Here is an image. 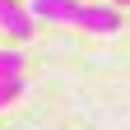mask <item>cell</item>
<instances>
[{
	"instance_id": "cell-1",
	"label": "cell",
	"mask_w": 130,
	"mask_h": 130,
	"mask_svg": "<svg viewBox=\"0 0 130 130\" xmlns=\"http://www.w3.org/2000/svg\"><path fill=\"white\" fill-rule=\"evenodd\" d=\"M28 19L37 23H74V28H93V32H111L121 23V14L116 9H107V5H84V0H32L28 5Z\"/></svg>"
},
{
	"instance_id": "cell-2",
	"label": "cell",
	"mask_w": 130,
	"mask_h": 130,
	"mask_svg": "<svg viewBox=\"0 0 130 130\" xmlns=\"http://www.w3.org/2000/svg\"><path fill=\"white\" fill-rule=\"evenodd\" d=\"M0 28H5L9 37H19V42H28V37H32V28H37V23H32V19H28V9H19L14 0H0Z\"/></svg>"
},
{
	"instance_id": "cell-3",
	"label": "cell",
	"mask_w": 130,
	"mask_h": 130,
	"mask_svg": "<svg viewBox=\"0 0 130 130\" xmlns=\"http://www.w3.org/2000/svg\"><path fill=\"white\" fill-rule=\"evenodd\" d=\"M19 70H23V56L19 51H0V79H14Z\"/></svg>"
},
{
	"instance_id": "cell-4",
	"label": "cell",
	"mask_w": 130,
	"mask_h": 130,
	"mask_svg": "<svg viewBox=\"0 0 130 130\" xmlns=\"http://www.w3.org/2000/svg\"><path fill=\"white\" fill-rule=\"evenodd\" d=\"M19 93H23V79L19 74H14V79H0V107H9Z\"/></svg>"
},
{
	"instance_id": "cell-5",
	"label": "cell",
	"mask_w": 130,
	"mask_h": 130,
	"mask_svg": "<svg viewBox=\"0 0 130 130\" xmlns=\"http://www.w3.org/2000/svg\"><path fill=\"white\" fill-rule=\"evenodd\" d=\"M84 5H88V0H84Z\"/></svg>"
}]
</instances>
